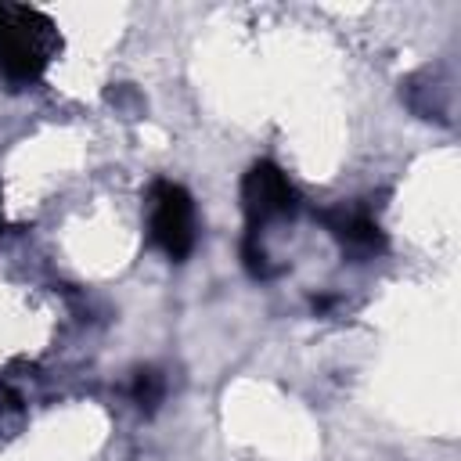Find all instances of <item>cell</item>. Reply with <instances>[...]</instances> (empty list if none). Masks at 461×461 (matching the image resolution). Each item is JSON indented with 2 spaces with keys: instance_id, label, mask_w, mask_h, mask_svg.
<instances>
[{
  "instance_id": "1",
  "label": "cell",
  "mask_w": 461,
  "mask_h": 461,
  "mask_svg": "<svg viewBox=\"0 0 461 461\" xmlns=\"http://www.w3.org/2000/svg\"><path fill=\"white\" fill-rule=\"evenodd\" d=\"M61 54L58 25L29 4L0 0V79L11 86H29L47 76Z\"/></svg>"
},
{
  "instance_id": "2",
  "label": "cell",
  "mask_w": 461,
  "mask_h": 461,
  "mask_svg": "<svg viewBox=\"0 0 461 461\" xmlns=\"http://www.w3.org/2000/svg\"><path fill=\"white\" fill-rule=\"evenodd\" d=\"M148 241L173 263H184L194 252V198L176 180H151L148 187Z\"/></svg>"
},
{
  "instance_id": "3",
  "label": "cell",
  "mask_w": 461,
  "mask_h": 461,
  "mask_svg": "<svg viewBox=\"0 0 461 461\" xmlns=\"http://www.w3.org/2000/svg\"><path fill=\"white\" fill-rule=\"evenodd\" d=\"M241 212H245V234H263L277 220H292L299 212V191L288 180V173L259 158L241 176Z\"/></svg>"
},
{
  "instance_id": "4",
  "label": "cell",
  "mask_w": 461,
  "mask_h": 461,
  "mask_svg": "<svg viewBox=\"0 0 461 461\" xmlns=\"http://www.w3.org/2000/svg\"><path fill=\"white\" fill-rule=\"evenodd\" d=\"M313 216L331 234V241L342 249V256H349L353 263L375 259L389 249V238H385L382 223L375 220L371 205H364V202H339V205L317 209Z\"/></svg>"
},
{
  "instance_id": "5",
  "label": "cell",
  "mask_w": 461,
  "mask_h": 461,
  "mask_svg": "<svg viewBox=\"0 0 461 461\" xmlns=\"http://www.w3.org/2000/svg\"><path fill=\"white\" fill-rule=\"evenodd\" d=\"M130 400H133L144 414L158 411V403L166 400V378H162V371H155V367H140V371H133Z\"/></svg>"
},
{
  "instance_id": "6",
  "label": "cell",
  "mask_w": 461,
  "mask_h": 461,
  "mask_svg": "<svg viewBox=\"0 0 461 461\" xmlns=\"http://www.w3.org/2000/svg\"><path fill=\"white\" fill-rule=\"evenodd\" d=\"M241 263H245V270H249L256 281H270V277L277 274V267L270 263V252L263 249L259 234H245V238H241Z\"/></svg>"
},
{
  "instance_id": "7",
  "label": "cell",
  "mask_w": 461,
  "mask_h": 461,
  "mask_svg": "<svg viewBox=\"0 0 461 461\" xmlns=\"http://www.w3.org/2000/svg\"><path fill=\"white\" fill-rule=\"evenodd\" d=\"M4 411H22V400H18V396L0 382V414H4Z\"/></svg>"
},
{
  "instance_id": "8",
  "label": "cell",
  "mask_w": 461,
  "mask_h": 461,
  "mask_svg": "<svg viewBox=\"0 0 461 461\" xmlns=\"http://www.w3.org/2000/svg\"><path fill=\"white\" fill-rule=\"evenodd\" d=\"M0 230H4V184H0Z\"/></svg>"
}]
</instances>
